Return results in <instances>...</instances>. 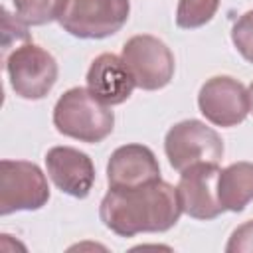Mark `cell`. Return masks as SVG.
<instances>
[{"label": "cell", "instance_id": "30bf717a", "mask_svg": "<svg viewBox=\"0 0 253 253\" xmlns=\"http://www.w3.org/2000/svg\"><path fill=\"white\" fill-rule=\"evenodd\" d=\"M47 176L63 194L83 200L95 184V166L89 154L73 146H53L45 154Z\"/></svg>", "mask_w": 253, "mask_h": 253}, {"label": "cell", "instance_id": "7a4b0ae2", "mask_svg": "<svg viewBox=\"0 0 253 253\" xmlns=\"http://www.w3.org/2000/svg\"><path fill=\"white\" fill-rule=\"evenodd\" d=\"M53 126L63 136L97 144L115 126V113L85 87L67 89L53 107Z\"/></svg>", "mask_w": 253, "mask_h": 253}, {"label": "cell", "instance_id": "3957f363", "mask_svg": "<svg viewBox=\"0 0 253 253\" xmlns=\"http://www.w3.org/2000/svg\"><path fill=\"white\" fill-rule=\"evenodd\" d=\"M128 14V0H63L57 22L73 38L103 40L117 34Z\"/></svg>", "mask_w": 253, "mask_h": 253}, {"label": "cell", "instance_id": "6da1fadb", "mask_svg": "<svg viewBox=\"0 0 253 253\" xmlns=\"http://www.w3.org/2000/svg\"><path fill=\"white\" fill-rule=\"evenodd\" d=\"M180 215L178 190L162 178L136 188H109L99 206L103 225L121 237L168 231Z\"/></svg>", "mask_w": 253, "mask_h": 253}, {"label": "cell", "instance_id": "277c9868", "mask_svg": "<svg viewBox=\"0 0 253 253\" xmlns=\"http://www.w3.org/2000/svg\"><path fill=\"white\" fill-rule=\"evenodd\" d=\"M6 73L18 97L38 101L53 89L59 69L55 57L47 49L28 42L6 55Z\"/></svg>", "mask_w": 253, "mask_h": 253}, {"label": "cell", "instance_id": "8fae6325", "mask_svg": "<svg viewBox=\"0 0 253 253\" xmlns=\"http://www.w3.org/2000/svg\"><path fill=\"white\" fill-rule=\"evenodd\" d=\"M160 180V164L144 144H123L107 162L109 188H136Z\"/></svg>", "mask_w": 253, "mask_h": 253}, {"label": "cell", "instance_id": "e0dca14e", "mask_svg": "<svg viewBox=\"0 0 253 253\" xmlns=\"http://www.w3.org/2000/svg\"><path fill=\"white\" fill-rule=\"evenodd\" d=\"M227 253H253V219L237 225L225 245Z\"/></svg>", "mask_w": 253, "mask_h": 253}, {"label": "cell", "instance_id": "ba28073f", "mask_svg": "<svg viewBox=\"0 0 253 253\" xmlns=\"http://www.w3.org/2000/svg\"><path fill=\"white\" fill-rule=\"evenodd\" d=\"M198 107L211 125L229 128L249 115V95L241 81L229 75H215L200 87Z\"/></svg>", "mask_w": 253, "mask_h": 253}, {"label": "cell", "instance_id": "5bb4252c", "mask_svg": "<svg viewBox=\"0 0 253 253\" xmlns=\"http://www.w3.org/2000/svg\"><path fill=\"white\" fill-rule=\"evenodd\" d=\"M16 16L26 26H45L59 18L63 0H12Z\"/></svg>", "mask_w": 253, "mask_h": 253}, {"label": "cell", "instance_id": "8992f818", "mask_svg": "<svg viewBox=\"0 0 253 253\" xmlns=\"http://www.w3.org/2000/svg\"><path fill=\"white\" fill-rule=\"evenodd\" d=\"M164 152L176 172L198 162H219L223 156L221 136L198 119H186L168 128L164 136Z\"/></svg>", "mask_w": 253, "mask_h": 253}, {"label": "cell", "instance_id": "4fadbf2b", "mask_svg": "<svg viewBox=\"0 0 253 253\" xmlns=\"http://www.w3.org/2000/svg\"><path fill=\"white\" fill-rule=\"evenodd\" d=\"M217 198L223 210L243 211L253 202V162H233L219 170Z\"/></svg>", "mask_w": 253, "mask_h": 253}, {"label": "cell", "instance_id": "9a60e30c", "mask_svg": "<svg viewBox=\"0 0 253 253\" xmlns=\"http://www.w3.org/2000/svg\"><path fill=\"white\" fill-rule=\"evenodd\" d=\"M219 0H178L176 26L182 30H196L206 26L217 12Z\"/></svg>", "mask_w": 253, "mask_h": 253}, {"label": "cell", "instance_id": "5b68a950", "mask_svg": "<svg viewBox=\"0 0 253 253\" xmlns=\"http://www.w3.org/2000/svg\"><path fill=\"white\" fill-rule=\"evenodd\" d=\"M49 200L47 178L42 168L28 160L0 162V215L36 211Z\"/></svg>", "mask_w": 253, "mask_h": 253}, {"label": "cell", "instance_id": "2e32d148", "mask_svg": "<svg viewBox=\"0 0 253 253\" xmlns=\"http://www.w3.org/2000/svg\"><path fill=\"white\" fill-rule=\"evenodd\" d=\"M231 42L239 55L253 63V10L241 14L231 28Z\"/></svg>", "mask_w": 253, "mask_h": 253}, {"label": "cell", "instance_id": "7c38bea8", "mask_svg": "<svg viewBox=\"0 0 253 253\" xmlns=\"http://www.w3.org/2000/svg\"><path fill=\"white\" fill-rule=\"evenodd\" d=\"M85 79H87V89L109 107L125 103L132 95V89L136 87L123 57L109 51L97 55L91 61Z\"/></svg>", "mask_w": 253, "mask_h": 253}, {"label": "cell", "instance_id": "ac0fdd59", "mask_svg": "<svg viewBox=\"0 0 253 253\" xmlns=\"http://www.w3.org/2000/svg\"><path fill=\"white\" fill-rule=\"evenodd\" d=\"M247 95H249V113H253V83L249 85V89H247Z\"/></svg>", "mask_w": 253, "mask_h": 253}, {"label": "cell", "instance_id": "52a82bcc", "mask_svg": "<svg viewBox=\"0 0 253 253\" xmlns=\"http://www.w3.org/2000/svg\"><path fill=\"white\" fill-rule=\"evenodd\" d=\"M123 61L142 91H158L174 77V55L170 47L150 34H138L125 42Z\"/></svg>", "mask_w": 253, "mask_h": 253}, {"label": "cell", "instance_id": "9c48e42d", "mask_svg": "<svg viewBox=\"0 0 253 253\" xmlns=\"http://www.w3.org/2000/svg\"><path fill=\"white\" fill-rule=\"evenodd\" d=\"M219 166L215 162H198L180 172L176 186L182 211L194 219H215L225 210L217 198Z\"/></svg>", "mask_w": 253, "mask_h": 253}]
</instances>
